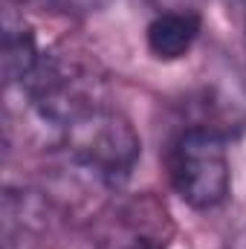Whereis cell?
I'll use <instances>...</instances> for the list:
<instances>
[{"instance_id": "cell-2", "label": "cell", "mask_w": 246, "mask_h": 249, "mask_svg": "<svg viewBox=\"0 0 246 249\" xmlns=\"http://www.w3.org/2000/svg\"><path fill=\"white\" fill-rule=\"evenodd\" d=\"M168 180L180 200L197 212L226 203L232 191V168L223 136L203 124L180 130L168 148Z\"/></svg>"}, {"instance_id": "cell-1", "label": "cell", "mask_w": 246, "mask_h": 249, "mask_svg": "<svg viewBox=\"0 0 246 249\" xmlns=\"http://www.w3.org/2000/svg\"><path fill=\"white\" fill-rule=\"evenodd\" d=\"M58 130L67 154L110 186L127 180L133 165L139 162L142 139L136 127L127 116L96 99L78 107Z\"/></svg>"}, {"instance_id": "cell-4", "label": "cell", "mask_w": 246, "mask_h": 249, "mask_svg": "<svg viewBox=\"0 0 246 249\" xmlns=\"http://www.w3.org/2000/svg\"><path fill=\"white\" fill-rule=\"evenodd\" d=\"M200 29H203V20L197 12H188V9L162 12L145 29L148 53L157 61H180L183 55L191 53L194 41L200 38Z\"/></svg>"}, {"instance_id": "cell-5", "label": "cell", "mask_w": 246, "mask_h": 249, "mask_svg": "<svg viewBox=\"0 0 246 249\" xmlns=\"http://www.w3.org/2000/svg\"><path fill=\"white\" fill-rule=\"evenodd\" d=\"M35 32L15 15L3 18V78L6 84H26L41 64Z\"/></svg>"}, {"instance_id": "cell-7", "label": "cell", "mask_w": 246, "mask_h": 249, "mask_svg": "<svg viewBox=\"0 0 246 249\" xmlns=\"http://www.w3.org/2000/svg\"><path fill=\"white\" fill-rule=\"evenodd\" d=\"M244 3H246V0H244Z\"/></svg>"}, {"instance_id": "cell-6", "label": "cell", "mask_w": 246, "mask_h": 249, "mask_svg": "<svg viewBox=\"0 0 246 249\" xmlns=\"http://www.w3.org/2000/svg\"><path fill=\"white\" fill-rule=\"evenodd\" d=\"M64 9L70 12H96V9H102L105 6V0H58Z\"/></svg>"}, {"instance_id": "cell-3", "label": "cell", "mask_w": 246, "mask_h": 249, "mask_svg": "<svg viewBox=\"0 0 246 249\" xmlns=\"http://www.w3.org/2000/svg\"><path fill=\"white\" fill-rule=\"evenodd\" d=\"M171 235L174 223L165 203L154 194H139L116 206L113 217H107L99 249H165Z\"/></svg>"}]
</instances>
